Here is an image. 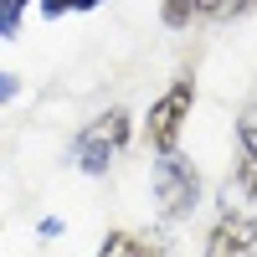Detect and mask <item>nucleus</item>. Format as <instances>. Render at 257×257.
Listing matches in <instances>:
<instances>
[{
    "label": "nucleus",
    "mask_w": 257,
    "mask_h": 257,
    "mask_svg": "<svg viewBox=\"0 0 257 257\" xmlns=\"http://www.w3.org/2000/svg\"><path fill=\"white\" fill-rule=\"evenodd\" d=\"M123 139H128V113H123V108L98 113V118L77 134V165L88 170V175H108V165L118 160Z\"/></svg>",
    "instance_id": "1"
},
{
    "label": "nucleus",
    "mask_w": 257,
    "mask_h": 257,
    "mask_svg": "<svg viewBox=\"0 0 257 257\" xmlns=\"http://www.w3.org/2000/svg\"><path fill=\"white\" fill-rule=\"evenodd\" d=\"M155 201L165 216H190L201 201V175L190 170V160H180L175 149L155 160Z\"/></svg>",
    "instance_id": "2"
},
{
    "label": "nucleus",
    "mask_w": 257,
    "mask_h": 257,
    "mask_svg": "<svg viewBox=\"0 0 257 257\" xmlns=\"http://www.w3.org/2000/svg\"><path fill=\"white\" fill-rule=\"evenodd\" d=\"M190 103H196V82H190V77H175V82L165 88V98H155L144 134H149V144H155L160 155H170V149H175L180 128H185V118H190Z\"/></svg>",
    "instance_id": "3"
},
{
    "label": "nucleus",
    "mask_w": 257,
    "mask_h": 257,
    "mask_svg": "<svg viewBox=\"0 0 257 257\" xmlns=\"http://www.w3.org/2000/svg\"><path fill=\"white\" fill-rule=\"evenodd\" d=\"M211 257H257V221L221 216L211 231Z\"/></svg>",
    "instance_id": "4"
},
{
    "label": "nucleus",
    "mask_w": 257,
    "mask_h": 257,
    "mask_svg": "<svg viewBox=\"0 0 257 257\" xmlns=\"http://www.w3.org/2000/svg\"><path fill=\"white\" fill-rule=\"evenodd\" d=\"M98 257H155V252H149L139 237H128V231H113V237L103 242V252H98Z\"/></svg>",
    "instance_id": "5"
},
{
    "label": "nucleus",
    "mask_w": 257,
    "mask_h": 257,
    "mask_svg": "<svg viewBox=\"0 0 257 257\" xmlns=\"http://www.w3.org/2000/svg\"><path fill=\"white\" fill-rule=\"evenodd\" d=\"M201 6H196V0H165V6H160V21H165V26H190V16H196Z\"/></svg>",
    "instance_id": "6"
},
{
    "label": "nucleus",
    "mask_w": 257,
    "mask_h": 257,
    "mask_svg": "<svg viewBox=\"0 0 257 257\" xmlns=\"http://www.w3.org/2000/svg\"><path fill=\"white\" fill-rule=\"evenodd\" d=\"M237 139H242V149H247V160H257V103H252V108H242V118H237Z\"/></svg>",
    "instance_id": "7"
},
{
    "label": "nucleus",
    "mask_w": 257,
    "mask_h": 257,
    "mask_svg": "<svg viewBox=\"0 0 257 257\" xmlns=\"http://www.w3.org/2000/svg\"><path fill=\"white\" fill-rule=\"evenodd\" d=\"M26 6H31V0H0V36H16V31H21Z\"/></svg>",
    "instance_id": "8"
},
{
    "label": "nucleus",
    "mask_w": 257,
    "mask_h": 257,
    "mask_svg": "<svg viewBox=\"0 0 257 257\" xmlns=\"http://www.w3.org/2000/svg\"><path fill=\"white\" fill-rule=\"evenodd\" d=\"M237 185L247 190V201H257V160H242V170H237Z\"/></svg>",
    "instance_id": "9"
},
{
    "label": "nucleus",
    "mask_w": 257,
    "mask_h": 257,
    "mask_svg": "<svg viewBox=\"0 0 257 257\" xmlns=\"http://www.w3.org/2000/svg\"><path fill=\"white\" fill-rule=\"evenodd\" d=\"M16 93H21V77H16V72H0V108H6Z\"/></svg>",
    "instance_id": "10"
},
{
    "label": "nucleus",
    "mask_w": 257,
    "mask_h": 257,
    "mask_svg": "<svg viewBox=\"0 0 257 257\" xmlns=\"http://www.w3.org/2000/svg\"><path fill=\"white\" fill-rule=\"evenodd\" d=\"M62 11H77V0H41V16H62Z\"/></svg>",
    "instance_id": "11"
},
{
    "label": "nucleus",
    "mask_w": 257,
    "mask_h": 257,
    "mask_svg": "<svg viewBox=\"0 0 257 257\" xmlns=\"http://www.w3.org/2000/svg\"><path fill=\"white\" fill-rule=\"evenodd\" d=\"M247 6H257V0H221V16H242Z\"/></svg>",
    "instance_id": "12"
},
{
    "label": "nucleus",
    "mask_w": 257,
    "mask_h": 257,
    "mask_svg": "<svg viewBox=\"0 0 257 257\" xmlns=\"http://www.w3.org/2000/svg\"><path fill=\"white\" fill-rule=\"evenodd\" d=\"M103 6V0H77V11H98Z\"/></svg>",
    "instance_id": "13"
},
{
    "label": "nucleus",
    "mask_w": 257,
    "mask_h": 257,
    "mask_svg": "<svg viewBox=\"0 0 257 257\" xmlns=\"http://www.w3.org/2000/svg\"><path fill=\"white\" fill-rule=\"evenodd\" d=\"M196 6H201V11H221V0H196Z\"/></svg>",
    "instance_id": "14"
}]
</instances>
